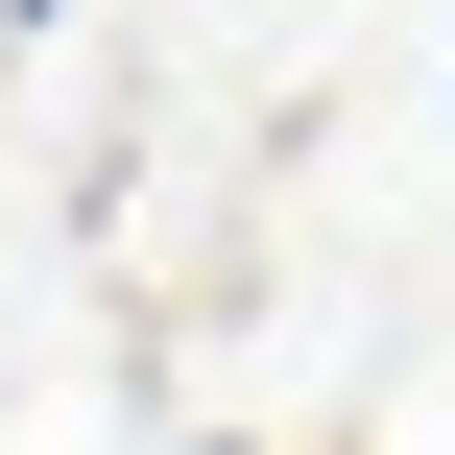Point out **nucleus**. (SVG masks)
<instances>
[{
	"instance_id": "obj_1",
	"label": "nucleus",
	"mask_w": 455,
	"mask_h": 455,
	"mask_svg": "<svg viewBox=\"0 0 455 455\" xmlns=\"http://www.w3.org/2000/svg\"><path fill=\"white\" fill-rule=\"evenodd\" d=\"M0 24H72V0H0Z\"/></svg>"
}]
</instances>
